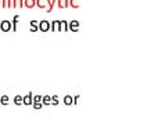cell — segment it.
<instances>
[{
    "mask_svg": "<svg viewBox=\"0 0 147 124\" xmlns=\"http://www.w3.org/2000/svg\"><path fill=\"white\" fill-rule=\"evenodd\" d=\"M50 31H53V32H61L63 31V26H61L58 19H54V21L50 22Z\"/></svg>",
    "mask_w": 147,
    "mask_h": 124,
    "instance_id": "1",
    "label": "cell"
},
{
    "mask_svg": "<svg viewBox=\"0 0 147 124\" xmlns=\"http://www.w3.org/2000/svg\"><path fill=\"white\" fill-rule=\"evenodd\" d=\"M79 21H76V19H72L71 22H68V31H71V32H78L79 31Z\"/></svg>",
    "mask_w": 147,
    "mask_h": 124,
    "instance_id": "2",
    "label": "cell"
},
{
    "mask_svg": "<svg viewBox=\"0 0 147 124\" xmlns=\"http://www.w3.org/2000/svg\"><path fill=\"white\" fill-rule=\"evenodd\" d=\"M39 31H42V32H49L50 31V22L47 19H42L39 22Z\"/></svg>",
    "mask_w": 147,
    "mask_h": 124,
    "instance_id": "3",
    "label": "cell"
},
{
    "mask_svg": "<svg viewBox=\"0 0 147 124\" xmlns=\"http://www.w3.org/2000/svg\"><path fill=\"white\" fill-rule=\"evenodd\" d=\"M0 29H1L3 32H8V31H11V22L7 21V19L1 21V22H0Z\"/></svg>",
    "mask_w": 147,
    "mask_h": 124,
    "instance_id": "4",
    "label": "cell"
},
{
    "mask_svg": "<svg viewBox=\"0 0 147 124\" xmlns=\"http://www.w3.org/2000/svg\"><path fill=\"white\" fill-rule=\"evenodd\" d=\"M18 21H20V15L16 14V17L13 18V22H11V29H13L14 32L17 31V24H18Z\"/></svg>",
    "mask_w": 147,
    "mask_h": 124,
    "instance_id": "5",
    "label": "cell"
},
{
    "mask_svg": "<svg viewBox=\"0 0 147 124\" xmlns=\"http://www.w3.org/2000/svg\"><path fill=\"white\" fill-rule=\"evenodd\" d=\"M35 6H36L35 0H24V7H26V8H33Z\"/></svg>",
    "mask_w": 147,
    "mask_h": 124,
    "instance_id": "6",
    "label": "cell"
},
{
    "mask_svg": "<svg viewBox=\"0 0 147 124\" xmlns=\"http://www.w3.org/2000/svg\"><path fill=\"white\" fill-rule=\"evenodd\" d=\"M29 25H31V32H36L38 29H39V24H38V21H31L29 22Z\"/></svg>",
    "mask_w": 147,
    "mask_h": 124,
    "instance_id": "7",
    "label": "cell"
},
{
    "mask_svg": "<svg viewBox=\"0 0 147 124\" xmlns=\"http://www.w3.org/2000/svg\"><path fill=\"white\" fill-rule=\"evenodd\" d=\"M35 3L38 4V7L45 8L46 7V3H50V0H35Z\"/></svg>",
    "mask_w": 147,
    "mask_h": 124,
    "instance_id": "8",
    "label": "cell"
},
{
    "mask_svg": "<svg viewBox=\"0 0 147 124\" xmlns=\"http://www.w3.org/2000/svg\"><path fill=\"white\" fill-rule=\"evenodd\" d=\"M14 3H13V7H24V0H13Z\"/></svg>",
    "mask_w": 147,
    "mask_h": 124,
    "instance_id": "9",
    "label": "cell"
},
{
    "mask_svg": "<svg viewBox=\"0 0 147 124\" xmlns=\"http://www.w3.org/2000/svg\"><path fill=\"white\" fill-rule=\"evenodd\" d=\"M60 24H61V26H63V31H68V21L61 19V21H60Z\"/></svg>",
    "mask_w": 147,
    "mask_h": 124,
    "instance_id": "10",
    "label": "cell"
},
{
    "mask_svg": "<svg viewBox=\"0 0 147 124\" xmlns=\"http://www.w3.org/2000/svg\"><path fill=\"white\" fill-rule=\"evenodd\" d=\"M31 101H32V95H31V94H29V95H28V97H25V98L22 99V103H32V102H31Z\"/></svg>",
    "mask_w": 147,
    "mask_h": 124,
    "instance_id": "11",
    "label": "cell"
},
{
    "mask_svg": "<svg viewBox=\"0 0 147 124\" xmlns=\"http://www.w3.org/2000/svg\"><path fill=\"white\" fill-rule=\"evenodd\" d=\"M72 101L74 99L71 98V97H65V98H64V102H65L67 105H71V103H72Z\"/></svg>",
    "mask_w": 147,
    "mask_h": 124,
    "instance_id": "12",
    "label": "cell"
},
{
    "mask_svg": "<svg viewBox=\"0 0 147 124\" xmlns=\"http://www.w3.org/2000/svg\"><path fill=\"white\" fill-rule=\"evenodd\" d=\"M78 1H79V0H71V6H72L74 8H78V7H79Z\"/></svg>",
    "mask_w": 147,
    "mask_h": 124,
    "instance_id": "13",
    "label": "cell"
},
{
    "mask_svg": "<svg viewBox=\"0 0 147 124\" xmlns=\"http://www.w3.org/2000/svg\"><path fill=\"white\" fill-rule=\"evenodd\" d=\"M14 102H16L17 105H20V103H22V98H21V97H16Z\"/></svg>",
    "mask_w": 147,
    "mask_h": 124,
    "instance_id": "14",
    "label": "cell"
},
{
    "mask_svg": "<svg viewBox=\"0 0 147 124\" xmlns=\"http://www.w3.org/2000/svg\"><path fill=\"white\" fill-rule=\"evenodd\" d=\"M50 101H51V98H49V97H45V98H43V103H46V105H47V103H50Z\"/></svg>",
    "mask_w": 147,
    "mask_h": 124,
    "instance_id": "15",
    "label": "cell"
},
{
    "mask_svg": "<svg viewBox=\"0 0 147 124\" xmlns=\"http://www.w3.org/2000/svg\"><path fill=\"white\" fill-rule=\"evenodd\" d=\"M0 101H1L0 103H4V105H6V103H7V101H8V98H7V97H3V98L0 99Z\"/></svg>",
    "mask_w": 147,
    "mask_h": 124,
    "instance_id": "16",
    "label": "cell"
},
{
    "mask_svg": "<svg viewBox=\"0 0 147 124\" xmlns=\"http://www.w3.org/2000/svg\"><path fill=\"white\" fill-rule=\"evenodd\" d=\"M33 106L36 107V109H39V107H42V103H39V102H35V105Z\"/></svg>",
    "mask_w": 147,
    "mask_h": 124,
    "instance_id": "17",
    "label": "cell"
}]
</instances>
